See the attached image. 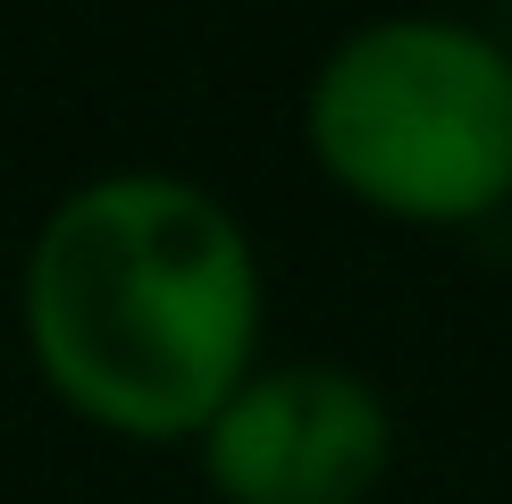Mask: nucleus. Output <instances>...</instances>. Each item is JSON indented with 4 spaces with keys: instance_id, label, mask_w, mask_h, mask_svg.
<instances>
[{
    "instance_id": "nucleus-1",
    "label": "nucleus",
    "mask_w": 512,
    "mask_h": 504,
    "mask_svg": "<svg viewBox=\"0 0 512 504\" xmlns=\"http://www.w3.org/2000/svg\"><path fill=\"white\" fill-rule=\"evenodd\" d=\"M261 328V244L177 168H101L68 185L17 261L34 378L126 446H194L261 370Z\"/></svg>"
},
{
    "instance_id": "nucleus-2",
    "label": "nucleus",
    "mask_w": 512,
    "mask_h": 504,
    "mask_svg": "<svg viewBox=\"0 0 512 504\" xmlns=\"http://www.w3.org/2000/svg\"><path fill=\"white\" fill-rule=\"evenodd\" d=\"M303 152L378 219H496L512 202V42L445 9L361 17L303 84Z\"/></svg>"
},
{
    "instance_id": "nucleus-3",
    "label": "nucleus",
    "mask_w": 512,
    "mask_h": 504,
    "mask_svg": "<svg viewBox=\"0 0 512 504\" xmlns=\"http://www.w3.org/2000/svg\"><path fill=\"white\" fill-rule=\"evenodd\" d=\"M194 462L219 504H370L395 471V412L345 362H261L210 412Z\"/></svg>"
}]
</instances>
